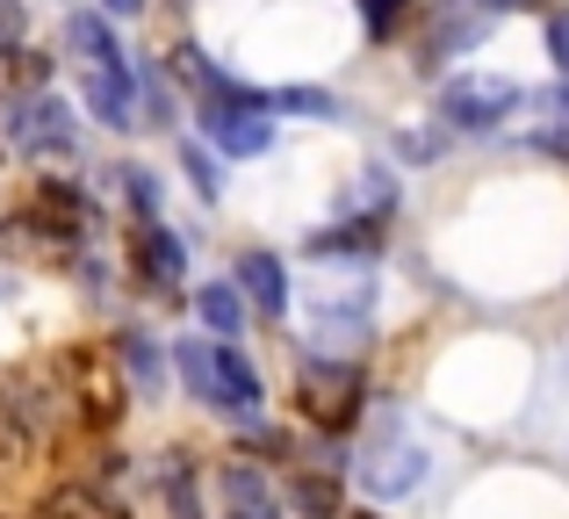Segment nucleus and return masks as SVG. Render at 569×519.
<instances>
[{"mask_svg": "<svg viewBox=\"0 0 569 519\" xmlns=\"http://www.w3.org/2000/svg\"><path fill=\"white\" fill-rule=\"evenodd\" d=\"M548 58H556V80H569V0L548 8Z\"/></svg>", "mask_w": 569, "mask_h": 519, "instance_id": "obj_24", "label": "nucleus"}, {"mask_svg": "<svg viewBox=\"0 0 569 519\" xmlns=\"http://www.w3.org/2000/svg\"><path fill=\"white\" fill-rule=\"evenodd\" d=\"M22 231H37V239H51V246H87V231H94V202H87L80 181H58V173H43V181L29 188Z\"/></svg>", "mask_w": 569, "mask_h": 519, "instance_id": "obj_5", "label": "nucleus"}, {"mask_svg": "<svg viewBox=\"0 0 569 519\" xmlns=\"http://www.w3.org/2000/svg\"><path fill=\"white\" fill-rule=\"evenodd\" d=\"M296 506L310 519H339V483L332 477H296Z\"/></svg>", "mask_w": 569, "mask_h": 519, "instance_id": "obj_22", "label": "nucleus"}, {"mask_svg": "<svg viewBox=\"0 0 569 519\" xmlns=\"http://www.w3.org/2000/svg\"><path fill=\"white\" fill-rule=\"evenodd\" d=\"M173 368H181L194 405L223 411V419H252V411H260V376L246 368V353H238L231 339H217V332L181 339V347H173Z\"/></svg>", "mask_w": 569, "mask_h": 519, "instance_id": "obj_1", "label": "nucleus"}, {"mask_svg": "<svg viewBox=\"0 0 569 519\" xmlns=\"http://www.w3.org/2000/svg\"><path fill=\"white\" fill-rule=\"evenodd\" d=\"M37 519H130V512L116 506V498H101L94 483H66V491H51L37 506Z\"/></svg>", "mask_w": 569, "mask_h": 519, "instance_id": "obj_17", "label": "nucleus"}, {"mask_svg": "<svg viewBox=\"0 0 569 519\" xmlns=\"http://www.w3.org/2000/svg\"><path fill=\"white\" fill-rule=\"evenodd\" d=\"M202 138L223 159H260L274 152V109H246V101H202Z\"/></svg>", "mask_w": 569, "mask_h": 519, "instance_id": "obj_6", "label": "nucleus"}, {"mask_svg": "<svg viewBox=\"0 0 569 519\" xmlns=\"http://www.w3.org/2000/svg\"><path fill=\"white\" fill-rule=\"evenodd\" d=\"M167 512H173V519H202V498H194L188 455H173V462H167Z\"/></svg>", "mask_w": 569, "mask_h": 519, "instance_id": "obj_20", "label": "nucleus"}, {"mask_svg": "<svg viewBox=\"0 0 569 519\" xmlns=\"http://www.w3.org/2000/svg\"><path fill=\"white\" fill-rule=\"evenodd\" d=\"M51 87V58L29 51L22 37L0 43V101H22V94H43Z\"/></svg>", "mask_w": 569, "mask_h": 519, "instance_id": "obj_13", "label": "nucleus"}, {"mask_svg": "<svg viewBox=\"0 0 569 519\" xmlns=\"http://www.w3.org/2000/svg\"><path fill=\"white\" fill-rule=\"evenodd\" d=\"M483 22H490V14L476 8V0H469V8H447V14H432V37H426V51H418V58H426V66H440L447 51H469V43L483 37Z\"/></svg>", "mask_w": 569, "mask_h": 519, "instance_id": "obj_14", "label": "nucleus"}, {"mask_svg": "<svg viewBox=\"0 0 569 519\" xmlns=\"http://www.w3.org/2000/svg\"><path fill=\"white\" fill-rule=\"evenodd\" d=\"M217 491H223V519H281L274 483H267L252 462H231V469L217 477Z\"/></svg>", "mask_w": 569, "mask_h": 519, "instance_id": "obj_12", "label": "nucleus"}, {"mask_svg": "<svg viewBox=\"0 0 569 519\" xmlns=\"http://www.w3.org/2000/svg\"><path fill=\"white\" fill-rule=\"evenodd\" d=\"M382 246H389V210H361V217H347V224L318 231V239H310V260H376Z\"/></svg>", "mask_w": 569, "mask_h": 519, "instance_id": "obj_10", "label": "nucleus"}, {"mask_svg": "<svg viewBox=\"0 0 569 519\" xmlns=\"http://www.w3.org/2000/svg\"><path fill=\"white\" fill-rule=\"evenodd\" d=\"M8 144L22 159H72L80 152V123H72V109L43 87V94L8 101Z\"/></svg>", "mask_w": 569, "mask_h": 519, "instance_id": "obj_4", "label": "nucleus"}, {"mask_svg": "<svg viewBox=\"0 0 569 519\" xmlns=\"http://www.w3.org/2000/svg\"><path fill=\"white\" fill-rule=\"evenodd\" d=\"M527 109V87L498 80V72H455L440 87V123L447 130H498L505 116Z\"/></svg>", "mask_w": 569, "mask_h": 519, "instance_id": "obj_2", "label": "nucleus"}, {"mask_svg": "<svg viewBox=\"0 0 569 519\" xmlns=\"http://www.w3.org/2000/svg\"><path fill=\"white\" fill-rule=\"evenodd\" d=\"M22 22H29V8H22V0H0V43H8V37H22Z\"/></svg>", "mask_w": 569, "mask_h": 519, "instance_id": "obj_25", "label": "nucleus"}, {"mask_svg": "<svg viewBox=\"0 0 569 519\" xmlns=\"http://www.w3.org/2000/svg\"><path fill=\"white\" fill-rule=\"evenodd\" d=\"M0 159H8V138H0Z\"/></svg>", "mask_w": 569, "mask_h": 519, "instance_id": "obj_29", "label": "nucleus"}, {"mask_svg": "<svg viewBox=\"0 0 569 519\" xmlns=\"http://www.w3.org/2000/svg\"><path fill=\"white\" fill-rule=\"evenodd\" d=\"M116 361L130 368V382H138L144 397L167 390V353H159V339H152V332H123V339H116Z\"/></svg>", "mask_w": 569, "mask_h": 519, "instance_id": "obj_15", "label": "nucleus"}, {"mask_svg": "<svg viewBox=\"0 0 569 519\" xmlns=\"http://www.w3.org/2000/svg\"><path fill=\"white\" fill-rule=\"evenodd\" d=\"M274 109H289V116H318V123L347 116V109H339V94H325V87H274Z\"/></svg>", "mask_w": 569, "mask_h": 519, "instance_id": "obj_19", "label": "nucleus"}, {"mask_svg": "<svg viewBox=\"0 0 569 519\" xmlns=\"http://www.w3.org/2000/svg\"><path fill=\"white\" fill-rule=\"evenodd\" d=\"M116 173H123L130 210H138V217H159V181H152V167H116Z\"/></svg>", "mask_w": 569, "mask_h": 519, "instance_id": "obj_23", "label": "nucleus"}, {"mask_svg": "<svg viewBox=\"0 0 569 519\" xmlns=\"http://www.w3.org/2000/svg\"><path fill=\"white\" fill-rule=\"evenodd\" d=\"M353 14H361L368 43H389V37H403V29H411L418 0H353Z\"/></svg>", "mask_w": 569, "mask_h": 519, "instance_id": "obj_18", "label": "nucleus"}, {"mask_svg": "<svg viewBox=\"0 0 569 519\" xmlns=\"http://www.w3.org/2000/svg\"><path fill=\"white\" fill-rule=\"evenodd\" d=\"M483 14H512V8H556V0H476Z\"/></svg>", "mask_w": 569, "mask_h": 519, "instance_id": "obj_26", "label": "nucleus"}, {"mask_svg": "<svg viewBox=\"0 0 569 519\" xmlns=\"http://www.w3.org/2000/svg\"><path fill=\"white\" fill-rule=\"evenodd\" d=\"M130 275H138L152 296H173L188 281V246L173 239L159 217H138V224H130Z\"/></svg>", "mask_w": 569, "mask_h": 519, "instance_id": "obj_8", "label": "nucleus"}, {"mask_svg": "<svg viewBox=\"0 0 569 519\" xmlns=\"http://www.w3.org/2000/svg\"><path fill=\"white\" fill-rule=\"evenodd\" d=\"M296 405L325 426V433H353L368 405V382L353 361H303V382H296Z\"/></svg>", "mask_w": 569, "mask_h": 519, "instance_id": "obj_3", "label": "nucleus"}, {"mask_svg": "<svg viewBox=\"0 0 569 519\" xmlns=\"http://www.w3.org/2000/svg\"><path fill=\"white\" fill-rule=\"evenodd\" d=\"M181 167H188V181H194V196H202V202L223 196V173H217V159H209V144H181Z\"/></svg>", "mask_w": 569, "mask_h": 519, "instance_id": "obj_21", "label": "nucleus"}, {"mask_svg": "<svg viewBox=\"0 0 569 519\" xmlns=\"http://www.w3.org/2000/svg\"><path fill=\"white\" fill-rule=\"evenodd\" d=\"M238 289H246V303L260 310V318H289V267L281 253H267V246H252V253H238Z\"/></svg>", "mask_w": 569, "mask_h": 519, "instance_id": "obj_11", "label": "nucleus"}, {"mask_svg": "<svg viewBox=\"0 0 569 519\" xmlns=\"http://www.w3.org/2000/svg\"><path fill=\"white\" fill-rule=\"evenodd\" d=\"M194 310H202V325L217 339H238V325H246V289H238V281H202V289H194Z\"/></svg>", "mask_w": 569, "mask_h": 519, "instance_id": "obj_16", "label": "nucleus"}, {"mask_svg": "<svg viewBox=\"0 0 569 519\" xmlns=\"http://www.w3.org/2000/svg\"><path fill=\"white\" fill-rule=\"evenodd\" d=\"M556 116H562V130H569V80L556 87Z\"/></svg>", "mask_w": 569, "mask_h": 519, "instance_id": "obj_28", "label": "nucleus"}, {"mask_svg": "<svg viewBox=\"0 0 569 519\" xmlns=\"http://www.w3.org/2000/svg\"><path fill=\"white\" fill-rule=\"evenodd\" d=\"M426 477V448L403 433V419H389L376 440H368V462H361V483L368 498H403L411 483Z\"/></svg>", "mask_w": 569, "mask_h": 519, "instance_id": "obj_7", "label": "nucleus"}, {"mask_svg": "<svg viewBox=\"0 0 569 519\" xmlns=\"http://www.w3.org/2000/svg\"><path fill=\"white\" fill-rule=\"evenodd\" d=\"M101 14H144V0H101Z\"/></svg>", "mask_w": 569, "mask_h": 519, "instance_id": "obj_27", "label": "nucleus"}, {"mask_svg": "<svg viewBox=\"0 0 569 519\" xmlns=\"http://www.w3.org/2000/svg\"><path fill=\"white\" fill-rule=\"evenodd\" d=\"M80 94H87V116H94V123H109V130L138 123V66H130V58L80 66Z\"/></svg>", "mask_w": 569, "mask_h": 519, "instance_id": "obj_9", "label": "nucleus"}]
</instances>
